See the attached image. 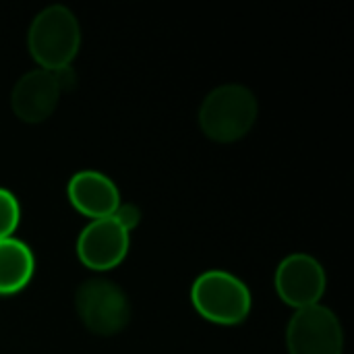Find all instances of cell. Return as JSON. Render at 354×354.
<instances>
[{
  "instance_id": "obj_5",
  "label": "cell",
  "mask_w": 354,
  "mask_h": 354,
  "mask_svg": "<svg viewBox=\"0 0 354 354\" xmlns=\"http://www.w3.org/2000/svg\"><path fill=\"white\" fill-rule=\"evenodd\" d=\"M75 85V73L71 68L46 71L35 68L23 75L10 93V106L19 120L37 124L52 116L62 91Z\"/></svg>"
},
{
  "instance_id": "obj_3",
  "label": "cell",
  "mask_w": 354,
  "mask_h": 354,
  "mask_svg": "<svg viewBox=\"0 0 354 354\" xmlns=\"http://www.w3.org/2000/svg\"><path fill=\"white\" fill-rule=\"evenodd\" d=\"M193 307L201 317L218 326H236L251 313V292L236 276L209 270L201 274L191 288Z\"/></svg>"
},
{
  "instance_id": "obj_11",
  "label": "cell",
  "mask_w": 354,
  "mask_h": 354,
  "mask_svg": "<svg viewBox=\"0 0 354 354\" xmlns=\"http://www.w3.org/2000/svg\"><path fill=\"white\" fill-rule=\"evenodd\" d=\"M21 220V207L15 195L6 189H0V241L10 239Z\"/></svg>"
},
{
  "instance_id": "obj_9",
  "label": "cell",
  "mask_w": 354,
  "mask_h": 354,
  "mask_svg": "<svg viewBox=\"0 0 354 354\" xmlns=\"http://www.w3.org/2000/svg\"><path fill=\"white\" fill-rule=\"evenodd\" d=\"M66 193L71 205L91 220L110 218L120 207V193L116 185L106 174L95 170L77 172L71 178Z\"/></svg>"
},
{
  "instance_id": "obj_6",
  "label": "cell",
  "mask_w": 354,
  "mask_h": 354,
  "mask_svg": "<svg viewBox=\"0 0 354 354\" xmlns=\"http://www.w3.org/2000/svg\"><path fill=\"white\" fill-rule=\"evenodd\" d=\"M286 346L288 354H342V326L324 305L299 309L288 322Z\"/></svg>"
},
{
  "instance_id": "obj_10",
  "label": "cell",
  "mask_w": 354,
  "mask_h": 354,
  "mask_svg": "<svg viewBox=\"0 0 354 354\" xmlns=\"http://www.w3.org/2000/svg\"><path fill=\"white\" fill-rule=\"evenodd\" d=\"M33 253L17 239L0 241V295L8 297L23 290L33 276Z\"/></svg>"
},
{
  "instance_id": "obj_12",
  "label": "cell",
  "mask_w": 354,
  "mask_h": 354,
  "mask_svg": "<svg viewBox=\"0 0 354 354\" xmlns=\"http://www.w3.org/2000/svg\"><path fill=\"white\" fill-rule=\"evenodd\" d=\"M114 218L131 232L137 224H139V220H141V214H139V209L135 207V205H131V203H120V207L116 209V214H114Z\"/></svg>"
},
{
  "instance_id": "obj_1",
  "label": "cell",
  "mask_w": 354,
  "mask_h": 354,
  "mask_svg": "<svg viewBox=\"0 0 354 354\" xmlns=\"http://www.w3.org/2000/svg\"><path fill=\"white\" fill-rule=\"evenodd\" d=\"M257 97L241 83L216 87L199 108V127L212 141L234 143L251 133L257 120Z\"/></svg>"
},
{
  "instance_id": "obj_8",
  "label": "cell",
  "mask_w": 354,
  "mask_h": 354,
  "mask_svg": "<svg viewBox=\"0 0 354 354\" xmlns=\"http://www.w3.org/2000/svg\"><path fill=\"white\" fill-rule=\"evenodd\" d=\"M129 253V230L114 218L93 220L77 241V255L89 270L106 272L122 263Z\"/></svg>"
},
{
  "instance_id": "obj_2",
  "label": "cell",
  "mask_w": 354,
  "mask_h": 354,
  "mask_svg": "<svg viewBox=\"0 0 354 354\" xmlns=\"http://www.w3.org/2000/svg\"><path fill=\"white\" fill-rule=\"evenodd\" d=\"M29 52L46 71L71 68L79 46L81 29L77 17L62 4L44 8L29 27Z\"/></svg>"
},
{
  "instance_id": "obj_7",
  "label": "cell",
  "mask_w": 354,
  "mask_h": 354,
  "mask_svg": "<svg viewBox=\"0 0 354 354\" xmlns=\"http://www.w3.org/2000/svg\"><path fill=\"white\" fill-rule=\"evenodd\" d=\"M276 290L278 297L299 309L319 305L326 292V272L322 263L305 253L288 255L276 272Z\"/></svg>"
},
{
  "instance_id": "obj_4",
  "label": "cell",
  "mask_w": 354,
  "mask_h": 354,
  "mask_svg": "<svg viewBox=\"0 0 354 354\" xmlns=\"http://www.w3.org/2000/svg\"><path fill=\"white\" fill-rule=\"evenodd\" d=\"M75 311L83 326L97 336H114L131 319V305L124 290L100 278L87 280L75 290Z\"/></svg>"
}]
</instances>
